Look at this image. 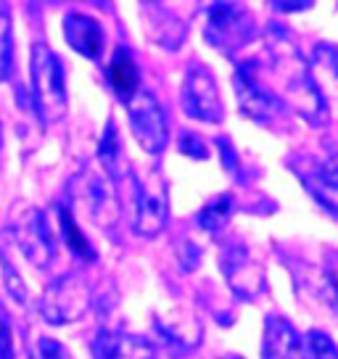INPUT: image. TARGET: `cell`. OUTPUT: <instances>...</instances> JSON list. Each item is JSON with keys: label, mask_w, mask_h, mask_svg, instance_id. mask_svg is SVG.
<instances>
[{"label": "cell", "mask_w": 338, "mask_h": 359, "mask_svg": "<svg viewBox=\"0 0 338 359\" xmlns=\"http://www.w3.org/2000/svg\"><path fill=\"white\" fill-rule=\"evenodd\" d=\"M146 16V34L164 50H177L185 40V24L177 19V13L164 8L161 3H143Z\"/></svg>", "instance_id": "16"}, {"label": "cell", "mask_w": 338, "mask_h": 359, "mask_svg": "<svg viewBox=\"0 0 338 359\" xmlns=\"http://www.w3.org/2000/svg\"><path fill=\"white\" fill-rule=\"evenodd\" d=\"M312 3H306V0H299V3H272V8L275 11H285V13H291V11H306Z\"/></svg>", "instance_id": "31"}, {"label": "cell", "mask_w": 338, "mask_h": 359, "mask_svg": "<svg viewBox=\"0 0 338 359\" xmlns=\"http://www.w3.org/2000/svg\"><path fill=\"white\" fill-rule=\"evenodd\" d=\"M130 130L135 135L137 146L151 156H158L169 143V119L164 106L151 90H140L133 101L127 103Z\"/></svg>", "instance_id": "8"}, {"label": "cell", "mask_w": 338, "mask_h": 359, "mask_svg": "<svg viewBox=\"0 0 338 359\" xmlns=\"http://www.w3.org/2000/svg\"><path fill=\"white\" fill-rule=\"evenodd\" d=\"M262 359H304V344L296 327L278 314L264 320V338H262Z\"/></svg>", "instance_id": "15"}, {"label": "cell", "mask_w": 338, "mask_h": 359, "mask_svg": "<svg viewBox=\"0 0 338 359\" xmlns=\"http://www.w3.org/2000/svg\"><path fill=\"white\" fill-rule=\"evenodd\" d=\"M312 79H315L317 90L336 88L338 90V45L320 43L312 53V64H309Z\"/></svg>", "instance_id": "19"}, {"label": "cell", "mask_w": 338, "mask_h": 359, "mask_svg": "<svg viewBox=\"0 0 338 359\" xmlns=\"http://www.w3.org/2000/svg\"><path fill=\"white\" fill-rule=\"evenodd\" d=\"M177 148H180V154H185V156H191V158H198V161L209 158V148H206V143H203L196 133H182L180 140H177Z\"/></svg>", "instance_id": "26"}, {"label": "cell", "mask_w": 338, "mask_h": 359, "mask_svg": "<svg viewBox=\"0 0 338 359\" xmlns=\"http://www.w3.org/2000/svg\"><path fill=\"white\" fill-rule=\"evenodd\" d=\"M95 359H156V344L127 330H98L90 344Z\"/></svg>", "instance_id": "12"}, {"label": "cell", "mask_w": 338, "mask_h": 359, "mask_svg": "<svg viewBox=\"0 0 338 359\" xmlns=\"http://www.w3.org/2000/svg\"><path fill=\"white\" fill-rule=\"evenodd\" d=\"M106 82H109V88L114 90V95L122 98L124 103H130L137 93L143 90V77H140L137 61L124 45L114 50L111 61H109V67H106Z\"/></svg>", "instance_id": "17"}, {"label": "cell", "mask_w": 338, "mask_h": 359, "mask_svg": "<svg viewBox=\"0 0 338 359\" xmlns=\"http://www.w3.org/2000/svg\"><path fill=\"white\" fill-rule=\"evenodd\" d=\"M133 203H135L133 227H135L137 236L156 238L167 230L169 188L167 180L158 175V169L148 172L143 177L133 175Z\"/></svg>", "instance_id": "5"}, {"label": "cell", "mask_w": 338, "mask_h": 359, "mask_svg": "<svg viewBox=\"0 0 338 359\" xmlns=\"http://www.w3.org/2000/svg\"><path fill=\"white\" fill-rule=\"evenodd\" d=\"M29 79L32 101L40 122L53 124L67 116V74L61 58L46 43H34L29 53Z\"/></svg>", "instance_id": "2"}, {"label": "cell", "mask_w": 338, "mask_h": 359, "mask_svg": "<svg viewBox=\"0 0 338 359\" xmlns=\"http://www.w3.org/2000/svg\"><path fill=\"white\" fill-rule=\"evenodd\" d=\"M0 283H3V288H6V293L11 296L13 302L19 304V306H27L29 291H27V285H24L22 275L16 272V267H13L3 254H0Z\"/></svg>", "instance_id": "24"}, {"label": "cell", "mask_w": 338, "mask_h": 359, "mask_svg": "<svg viewBox=\"0 0 338 359\" xmlns=\"http://www.w3.org/2000/svg\"><path fill=\"white\" fill-rule=\"evenodd\" d=\"M217 146H219V151H222V161H225V167L236 169V151L230 148V143H227L225 137H217Z\"/></svg>", "instance_id": "30"}, {"label": "cell", "mask_w": 338, "mask_h": 359, "mask_svg": "<svg viewBox=\"0 0 338 359\" xmlns=\"http://www.w3.org/2000/svg\"><path fill=\"white\" fill-rule=\"evenodd\" d=\"M11 238L19 246L27 262L34 269H48L50 262L56 257V246H53V236H50V224H48L46 214L37 206H16V212L11 214Z\"/></svg>", "instance_id": "7"}, {"label": "cell", "mask_w": 338, "mask_h": 359, "mask_svg": "<svg viewBox=\"0 0 338 359\" xmlns=\"http://www.w3.org/2000/svg\"><path fill=\"white\" fill-rule=\"evenodd\" d=\"M180 101L185 114L203 124H219L225 119V103L219 95L215 74L203 64H191L182 79Z\"/></svg>", "instance_id": "9"}, {"label": "cell", "mask_w": 338, "mask_h": 359, "mask_svg": "<svg viewBox=\"0 0 338 359\" xmlns=\"http://www.w3.org/2000/svg\"><path fill=\"white\" fill-rule=\"evenodd\" d=\"M69 209L79 212L98 227H111L119 219L122 198L109 175L101 172H79L69 180Z\"/></svg>", "instance_id": "3"}, {"label": "cell", "mask_w": 338, "mask_h": 359, "mask_svg": "<svg viewBox=\"0 0 338 359\" xmlns=\"http://www.w3.org/2000/svg\"><path fill=\"white\" fill-rule=\"evenodd\" d=\"M37 359H74V354L56 338H40L37 341Z\"/></svg>", "instance_id": "27"}, {"label": "cell", "mask_w": 338, "mask_h": 359, "mask_svg": "<svg viewBox=\"0 0 338 359\" xmlns=\"http://www.w3.org/2000/svg\"><path fill=\"white\" fill-rule=\"evenodd\" d=\"M270 69L275 77V98L293 109L296 114H302L306 122L320 124L325 119V98L317 90L309 64L293 50L291 45L275 43L270 48Z\"/></svg>", "instance_id": "1"}, {"label": "cell", "mask_w": 338, "mask_h": 359, "mask_svg": "<svg viewBox=\"0 0 338 359\" xmlns=\"http://www.w3.org/2000/svg\"><path fill=\"white\" fill-rule=\"evenodd\" d=\"M64 40L79 56L98 61L106 50V32L101 22H95L88 13L72 11L64 16Z\"/></svg>", "instance_id": "14"}, {"label": "cell", "mask_w": 338, "mask_h": 359, "mask_svg": "<svg viewBox=\"0 0 338 359\" xmlns=\"http://www.w3.org/2000/svg\"><path fill=\"white\" fill-rule=\"evenodd\" d=\"M13 72V24L8 11H0V82H8Z\"/></svg>", "instance_id": "23"}, {"label": "cell", "mask_w": 338, "mask_h": 359, "mask_svg": "<svg viewBox=\"0 0 338 359\" xmlns=\"http://www.w3.org/2000/svg\"><path fill=\"white\" fill-rule=\"evenodd\" d=\"M0 359H16V346H13V327L8 317L0 320Z\"/></svg>", "instance_id": "29"}, {"label": "cell", "mask_w": 338, "mask_h": 359, "mask_svg": "<svg viewBox=\"0 0 338 359\" xmlns=\"http://www.w3.org/2000/svg\"><path fill=\"white\" fill-rule=\"evenodd\" d=\"M90 304V283L77 272H67L46 285V291L40 296V314L50 325H72L85 317Z\"/></svg>", "instance_id": "4"}, {"label": "cell", "mask_w": 338, "mask_h": 359, "mask_svg": "<svg viewBox=\"0 0 338 359\" xmlns=\"http://www.w3.org/2000/svg\"><path fill=\"white\" fill-rule=\"evenodd\" d=\"M236 95H238V106L241 111L246 114L248 119L262 124L275 122L280 111L285 109L275 93H272L259 77V61L248 58V61H241L236 69Z\"/></svg>", "instance_id": "10"}, {"label": "cell", "mask_w": 338, "mask_h": 359, "mask_svg": "<svg viewBox=\"0 0 338 359\" xmlns=\"http://www.w3.org/2000/svg\"><path fill=\"white\" fill-rule=\"evenodd\" d=\"M3 317H6V312H3V306H0V320H3Z\"/></svg>", "instance_id": "36"}, {"label": "cell", "mask_w": 338, "mask_h": 359, "mask_svg": "<svg viewBox=\"0 0 338 359\" xmlns=\"http://www.w3.org/2000/svg\"><path fill=\"white\" fill-rule=\"evenodd\" d=\"M177 259H180V267L185 272H193L201 264V248L196 246L193 241H180L177 243Z\"/></svg>", "instance_id": "28"}, {"label": "cell", "mask_w": 338, "mask_h": 359, "mask_svg": "<svg viewBox=\"0 0 338 359\" xmlns=\"http://www.w3.org/2000/svg\"><path fill=\"white\" fill-rule=\"evenodd\" d=\"M254 34H257L254 16L246 8H241L238 3H212L209 6L203 37L219 53L233 56L254 40Z\"/></svg>", "instance_id": "6"}, {"label": "cell", "mask_w": 338, "mask_h": 359, "mask_svg": "<svg viewBox=\"0 0 338 359\" xmlns=\"http://www.w3.org/2000/svg\"><path fill=\"white\" fill-rule=\"evenodd\" d=\"M330 288H333V296H336V304H338V269L330 272Z\"/></svg>", "instance_id": "32"}, {"label": "cell", "mask_w": 338, "mask_h": 359, "mask_svg": "<svg viewBox=\"0 0 338 359\" xmlns=\"http://www.w3.org/2000/svg\"><path fill=\"white\" fill-rule=\"evenodd\" d=\"M0 143H3V124H0Z\"/></svg>", "instance_id": "35"}, {"label": "cell", "mask_w": 338, "mask_h": 359, "mask_svg": "<svg viewBox=\"0 0 338 359\" xmlns=\"http://www.w3.org/2000/svg\"><path fill=\"white\" fill-rule=\"evenodd\" d=\"M293 169L304 188L312 193L325 212H330L338 219V172L327 161H315V158H299L293 161Z\"/></svg>", "instance_id": "13"}, {"label": "cell", "mask_w": 338, "mask_h": 359, "mask_svg": "<svg viewBox=\"0 0 338 359\" xmlns=\"http://www.w3.org/2000/svg\"><path fill=\"white\" fill-rule=\"evenodd\" d=\"M327 164H330V167H333L338 172V154H333V156L327 158Z\"/></svg>", "instance_id": "33"}, {"label": "cell", "mask_w": 338, "mask_h": 359, "mask_svg": "<svg viewBox=\"0 0 338 359\" xmlns=\"http://www.w3.org/2000/svg\"><path fill=\"white\" fill-rule=\"evenodd\" d=\"M98 158H101L106 175L111 177L114 185H119L127 175H130V164L124 158L122 151V137H119V130H116V122L109 119L106 127H103L101 143H98Z\"/></svg>", "instance_id": "18"}, {"label": "cell", "mask_w": 338, "mask_h": 359, "mask_svg": "<svg viewBox=\"0 0 338 359\" xmlns=\"http://www.w3.org/2000/svg\"><path fill=\"white\" fill-rule=\"evenodd\" d=\"M230 291L241 299H254L264 288V267L254 259L246 246H230L219 259Z\"/></svg>", "instance_id": "11"}, {"label": "cell", "mask_w": 338, "mask_h": 359, "mask_svg": "<svg viewBox=\"0 0 338 359\" xmlns=\"http://www.w3.org/2000/svg\"><path fill=\"white\" fill-rule=\"evenodd\" d=\"M58 222H61V236H64V243H67V248L74 254L77 259H82V262H95V248H93V243L88 241V236L79 230L77 219H74V212L69 209V206H61L58 209Z\"/></svg>", "instance_id": "20"}, {"label": "cell", "mask_w": 338, "mask_h": 359, "mask_svg": "<svg viewBox=\"0 0 338 359\" xmlns=\"http://www.w3.org/2000/svg\"><path fill=\"white\" fill-rule=\"evenodd\" d=\"M219 359H243V357H236V354H227V357H219Z\"/></svg>", "instance_id": "34"}, {"label": "cell", "mask_w": 338, "mask_h": 359, "mask_svg": "<svg viewBox=\"0 0 338 359\" xmlns=\"http://www.w3.org/2000/svg\"><path fill=\"white\" fill-rule=\"evenodd\" d=\"M156 327L161 330V336L167 338V346H180L182 351H191L198 346L201 338V327L196 323H156Z\"/></svg>", "instance_id": "22"}, {"label": "cell", "mask_w": 338, "mask_h": 359, "mask_svg": "<svg viewBox=\"0 0 338 359\" xmlns=\"http://www.w3.org/2000/svg\"><path fill=\"white\" fill-rule=\"evenodd\" d=\"M304 359H338V346L323 330H309L304 338Z\"/></svg>", "instance_id": "25"}, {"label": "cell", "mask_w": 338, "mask_h": 359, "mask_svg": "<svg viewBox=\"0 0 338 359\" xmlns=\"http://www.w3.org/2000/svg\"><path fill=\"white\" fill-rule=\"evenodd\" d=\"M230 214H233V198H230L227 193H219L212 201L203 203V209L198 212L196 222L201 224L203 230L217 233V230H222V227L230 222Z\"/></svg>", "instance_id": "21"}]
</instances>
